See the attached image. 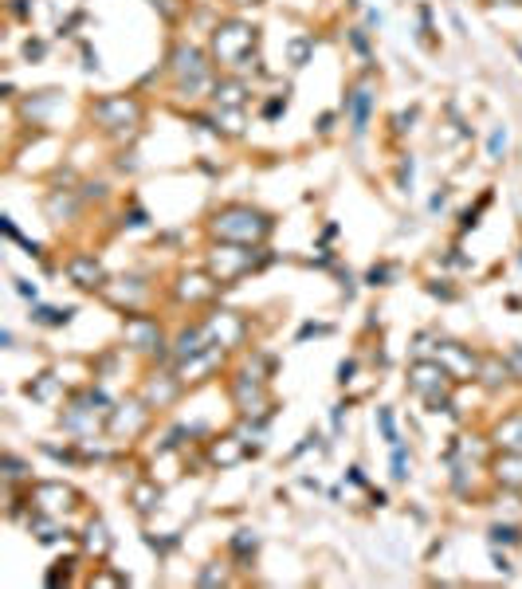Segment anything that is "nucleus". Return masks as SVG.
Wrapping results in <instances>:
<instances>
[{"instance_id":"1","label":"nucleus","mask_w":522,"mask_h":589,"mask_svg":"<svg viewBox=\"0 0 522 589\" xmlns=\"http://www.w3.org/2000/svg\"><path fill=\"white\" fill-rule=\"evenodd\" d=\"M208 232H213V240L260 248V244L275 232V221H271V213H263V208L232 201V205H221L213 216H208Z\"/></svg>"},{"instance_id":"2","label":"nucleus","mask_w":522,"mask_h":589,"mask_svg":"<svg viewBox=\"0 0 522 589\" xmlns=\"http://www.w3.org/2000/svg\"><path fill=\"white\" fill-rule=\"evenodd\" d=\"M208 55L224 71L260 68V28L248 20H221L208 36Z\"/></svg>"},{"instance_id":"3","label":"nucleus","mask_w":522,"mask_h":589,"mask_svg":"<svg viewBox=\"0 0 522 589\" xmlns=\"http://www.w3.org/2000/svg\"><path fill=\"white\" fill-rule=\"evenodd\" d=\"M141 114H146V107L134 99V94H102V99H94L91 102V118L99 122L107 134H134L138 130V122H141Z\"/></svg>"},{"instance_id":"4","label":"nucleus","mask_w":522,"mask_h":589,"mask_svg":"<svg viewBox=\"0 0 522 589\" xmlns=\"http://www.w3.org/2000/svg\"><path fill=\"white\" fill-rule=\"evenodd\" d=\"M228 397H232L236 413H240V416H255V421H268L271 405H275L271 401V389H268V377H255L252 369L228 377Z\"/></svg>"},{"instance_id":"5","label":"nucleus","mask_w":522,"mask_h":589,"mask_svg":"<svg viewBox=\"0 0 522 589\" xmlns=\"http://www.w3.org/2000/svg\"><path fill=\"white\" fill-rule=\"evenodd\" d=\"M263 260H255V252L248 248V244H224L216 240V248L208 252V271L216 275V283L221 287H228V283L244 279L248 271H255Z\"/></svg>"},{"instance_id":"6","label":"nucleus","mask_w":522,"mask_h":589,"mask_svg":"<svg viewBox=\"0 0 522 589\" xmlns=\"http://www.w3.org/2000/svg\"><path fill=\"white\" fill-rule=\"evenodd\" d=\"M208 60H213V55H205L201 47L177 44L173 55H169V71H173V79H177V91H189V94L201 91L208 83Z\"/></svg>"},{"instance_id":"7","label":"nucleus","mask_w":522,"mask_h":589,"mask_svg":"<svg viewBox=\"0 0 522 589\" xmlns=\"http://www.w3.org/2000/svg\"><path fill=\"white\" fill-rule=\"evenodd\" d=\"M122 338L134 354H165L169 346L165 335H161V322L154 315H134V311L122 315Z\"/></svg>"},{"instance_id":"8","label":"nucleus","mask_w":522,"mask_h":589,"mask_svg":"<svg viewBox=\"0 0 522 589\" xmlns=\"http://www.w3.org/2000/svg\"><path fill=\"white\" fill-rule=\"evenodd\" d=\"M432 358L448 369V377L455 385H468V382H479V354L463 342H436Z\"/></svg>"},{"instance_id":"9","label":"nucleus","mask_w":522,"mask_h":589,"mask_svg":"<svg viewBox=\"0 0 522 589\" xmlns=\"http://www.w3.org/2000/svg\"><path fill=\"white\" fill-rule=\"evenodd\" d=\"M79 491L71 488V483L63 480H40L28 488V503H32L36 511H47V515H63V511H75L79 507Z\"/></svg>"},{"instance_id":"10","label":"nucleus","mask_w":522,"mask_h":589,"mask_svg":"<svg viewBox=\"0 0 522 589\" xmlns=\"http://www.w3.org/2000/svg\"><path fill=\"white\" fill-rule=\"evenodd\" d=\"M452 377H448V369H444L436 358L429 354V358H416V362L409 366V389L416 397H432V393H452Z\"/></svg>"},{"instance_id":"11","label":"nucleus","mask_w":522,"mask_h":589,"mask_svg":"<svg viewBox=\"0 0 522 589\" xmlns=\"http://www.w3.org/2000/svg\"><path fill=\"white\" fill-rule=\"evenodd\" d=\"M205 327H208V338L224 350H240L244 338H248V330H252L248 319L236 315V311H213V315L205 319Z\"/></svg>"},{"instance_id":"12","label":"nucleus","mask_w":522,"mask_h":589,"mask_svg":"<svg viewBox=\"0 0 522 589\" xmlns=\"http://www.w3.org/2000/svg\"><path fill=\"white\" fill-rule=\"evenodd\" d=\"M63 275L75 283V287H83V291H102L107 287V271H102V263L94 260V255H87V252H75V255H68V263H63Z\"/></svg>"},{"instance_id":"13","label":"nucleus","mask_w":522,"mask_h":589,"mask_svg":"<svg viewBox=\"0 0 522 589\" xmlns=\"http://www.w3.org/2000/svg\"><path fill=\"white\" fill-rule=\"evenodd\" d=\"M510 382H518L510 358L495 354V350H483V354H479V385L487 389V393H502Z\"/></svg>"},{"instance_id":"14","label":"nucleus","mask_w":522,"mask_h":589,"mask_svg":"<svg viewBox=\"0 0 522 589\" xmlns=\"http://www.w3.org/2000/svg\"><path fill=\"white\" fill-rule=\"evenodd\" d=\"M181 389L185 382L177 377V369L173 374H154V377H146V385H141V401H146L154 413H161V408H169L181 397Z\"/></svg>"},{"instance_id":"15","label":"nucleus","mask_w":522,"mask_h":589,"mask_svg":"<svg viewBox=\"0 0 522 589\" xmlns=\"http://www.w3.org/2000/svg\"><path fill=\"white\" fill-rule=\"evenodd\" d=\"M216 291H221V283H216L213 271H181L173 287L177 303H208Z\"/></svg>"},{"instance_id":"16","label":"nucleus","mask_w":522,"mask_h":589,"mask_svg":"<svg viewBox=\"0 0 522 589\" xmlns=\"http://www.w3.org/2000/svg\"><path fill=\"white\" fill-rule=\"evenodd\" d=\"M248 94L252 87L240 79V75H221L213 83V107L216 110H244L248 107Z\"/></svg>"},{"instance_id":"17","label":"nucleus","mask_w":522,"mask_h":589,"mask_svg":"<svg viewBox=\"0 0 522 589\" xmlns=\"http://www.w3.org/2000/svg\"><path fill=\"white\" fill-rule=\"evenodd\" d=\"M346 114H349V130H354V138H362L369 130V114H373V91L365 87V83H357V87L346 91Z\"/></svg>"},{"instance_id":"18","label":"nucleus","mask_w":522,"mask_h":589,"mask_svg":"<svg viewBox=\"0 0 522 589\" xmlns=\"http://www.w3.org/2000/svg\"><path fill=\"white\" fill-rule=\"evenodd\" d=\"M244 456H248V444H244L236 432H224V436H213V440H208V464H213V468H236Z\"/></svg>"},{"instance_id":"19","label":"nucleus","mask_w":522,"mask_h":589,"mask_svg":"<svg viewBox=\"0 0 522 589\" xmlns=\"http://www.w3.org/2000/svg\"><path fill=\"white\" fill-rule=\"evenodd\" d=\"M169 346H173V350H169V354H173L177 362H185V358L205 354V350H208V346H216V342L208 338V327H205V322H193V327H185L181 335H177L173 342H169Z\"/></svg>"},{"instance_id":"20","label":"nucleus","mask_w":522,"mask_h":589,"mask_svg":"<svg viewBox=\"0 0 522 589\" xmlns=\"http://www.w3.org/2000/svg\"><path fill=\"white\" fill-rule=\"evenodd\" d=\"M102 294H107V303L110 307H118V311H134L141 299H146V283L138 279V275H130V279H114L102 287Z\"/></svg>"},{"instance_id":"21","label":"nucleus","mask_w":522,"mask_h":589,"mask_svg":"<svg viewBox=\"0 0 522 589\" xmlns=\"http://www.w3.org/2000/svg\"><path fill=\"white\" fill-rule=\"evenodd\" d=\"M91 413H94V401H91L87 389H83V393L71 397V405H68V413L60 416V424L71 432H91V429H99V421H91Z\"/></svg>"},{"instance_id":"22","label":"nucleus","mask_w":522,"mask_h":589,"mask_svg":"<svg viewBox=\"0 0 522 589\" xmlns=\"http://www.w3.org/2000/svg\"><path fill=\"white\" fill-rule=\"evenodd\" d=\"M491 472H495L499 488L522 491V452H507V448H502L495 460H491Z\"/></svg>"},{"instance_id":"23","label":"nucleus","mask_w":522,"mask_h":589,"mask_svg":"<svg viewBox=\"0 0 522 589\" xmlns=\"http://www.w3.org/2000/svg\"><path fill=\"white\" fill-rule=\"evenodd\" d=\"M491 444H495V448H507V452H522V408L507 413V416H502V421L495 424V432H491Z\"/></svg>"},{"instance_id":"24","label":"nucleus","mask_w":522,"mask_h":589,"mask_svg":"<svg viewBox=\"0 0 522 589\" xmlns=\"http://www.w3.org/2000/svg\"><path fill=\"white\" fill-rule=\"evenodd\" d=\"M24 393L32 397V401H40V405H55V401H63V377L40 374V377H32V382L24 385Z\"/></svg>"},{"instance_id":"25","label":"nucleus","mask_w":522,"mask_h":589,"mask_svg":"<svg viewBox=\"0 0 522 589\" xmlns=\"http://www.w3.org/2000/svg\"><path fill=\"white\" fill-rule=\"evenodd\" d=\"M83 546H87V554H94V558H107L110 554V546H114V538H110V527L102 519H91L87 522V530H83Z\"/></svg>"},{"instance_id":"26","label":"nucleus","mask_w":522,"mask_h":589,"mask_svg":"<svg viewBox=\"0 0 522 589\" xmlns=\"http://www.w3.org/2000/svg\"><path fill=\"white\" fill-rule=\"evenodd\" d=\"M130 503H134L138 515H149V511L161 507V488L157 480H138L134 488H130Z\"/></svg>"},{"instance_id":"27","label":"nucleus","mask_w":522,"mask_h":589,"mask_svg":"<svg viewBox=\"0 0 522 589\" xmlns=\"http://www.w3.org/2000/svg\"><path fill=\"white\" fill-rule=\"evenodd\" d=\"M75 213H79V197H75L71 189H68V193H63V189H52V197H47V216H52V221L60 224L63 216L71 221Z\"/></svg>"},{"instance_id":"28","label":"nucleus","mask_w":522,"mask_h":589,"mask_svg":"<svg viewBox=\"0 0 522 589\" xmlns=\"http://www.w3.org/2000/svg\"><path fill=\"white\" fill-rule=\"evenodd\" d=\"M228 550H232L240 562H248V558H255V550H260V535H255V530H236Z\"/></svg>"},{"instance_id":"29","label":"nucleus","mask_w":522,"mask_h":589,"mask_svg":"<svg viewBox=\"0 0 522 589\" xmlns=\"http://www.w3.org/2000/svg\"><path fill=\"white\" fill-rule=\"evenodd\" d=\"M75 319V307H32V322H44V327H68Z\"/></svg>"},{"instance_id":"30","label":"nucleus","mask_w":522,"mask_h":589,"mask_svg":"<svg viewBox=\"0 0 522 589\" xmlns=\"http://www.w3.org/2000/svg\"><path fill=\"white\" fill-rule=\"evenodd\" d=\"M55 102H60V91H36V99L24 102V114H28V118H44Z\"/></svg>"},{"instance_id":"31","label":"nucleus","mask_w":522,"mask_h":589,"mask_svg":"<svg viewBox=\"0 0 522 589\" xmlns=\"http://www.w3.org/2000/svg\"><path fill=\"white\" fill-rule=\"evenodd\" d=\"M146 4L154 8V12H157L165 24H177V20L185 16V0H146Z\"/></svg>"},{"instance_id":"32","label":"nucleus","mask_w":522,"mask_h":589,"mask_svg":"<svg viewBox=\"0 0 522 589\" xmlns=\"http://www.w3.org/2000/svg\"><path fill=\"white\" fill-rule=\"evenodd\" d=\"M228 582H232V577H228V566L224 562H208L205 569H201V574H197V585H228Z\"/></svg>"},{"instance_id":"33","label":"nucleus","mask_w":522,"mask_h":589,"mask_svg":"<svg viewBox=\"0 0 522 589\" xmlns=\"http://www.w3.org/2000/svg\"><path fill=\"white\" fill-rule=\"evenodd\" d=\"M491 543H502V546H518L522 543V530L518 527H510V522H495V527H491Z\"/></svg>"},{"instance_id":"34","label":"nucleus","mask_w":522,"mask_h":589,"mask_svg":"<svg viewBox=\"0 0 522 589\" xmlns=\"http://www.w3.org/2000/svg\"><path fill=\"white\" fill-rule=\"evenodd\" d=\"M409 472H413V456L405 452L401 444H393V480L405 483V480H409Z\"/></svg>"},{"instance_id":"35","label":"nucleus","mask_w":522,"mask_h":589,"mask_svg":"<svg viewBox=\"0 0 522 589\" xmlns=\"http://www.w3.org/2000/svg\"><path fill=\"white\" fill-rule=\"evenodd\" d=\"M310 52H315V40H310V36L291 40V68H307V55Z\"/></svg>"},{"instance_id":"36","label":"nucleus","mask_w":522,"mask_h":589,"mask_svg":"<svg viewBox=\"0 0 522 589\" xmlns=\"http://www.w3.org/2000/svg\"><path fill=\"white\" fill-rule=\"evenodd\" d=\"M130 577H122V574H110L107 566H94V574L87 577V585L94 589V585H126Z\"/></svg>"},{"instance_id":"37","label":"nucleus","mask_w":522,"mask_h":589,"mask_svg":"<svg viewBox=\"0 0 522 589\" xmlns=\"http://www.w3.org/2000/svg\"><path fill=\"white\" fill-rule=\"evenodd\" d=\"M377 429H381L389 448H393V444H401V440H397V429H393V408H377Z\"/></svg>"},{"instance_id":"38","label":"nucleus","mask_w":522,"mask_h":589,"mask_svg":"<svg viewBox=\"0 0 522 589\" xmlns=\"http://www.w3.org/2000/svg\"><path fill=\"white\" fill-rule=\"evenodd\" d=\"M71 566H75V558H68V562H55V569H47V577H44V582L47 585H71Z\"/></svg>"},{"instance_id":"39","label":"nucleus","mask_w":522,"mask_h":589,"mask_svg":"<svg viewBox=\"0 0 522 589\" xmlns=\"http://www.w3.org/2000/svg\"><path fill=\"white\" fill-rule=\"evenodd\" d=\"M279 114H287V94H275V99L263 102V110H260V118L263 122H275Z\"/></svg>"},{"instance_id":"40","label":"nucleus","mask_w":522,"mask_h":589,"mask_svg":"<svg viewBox=\"0 0 522 589\" xmlns=\"http://www.w3.org/2000/svg\"><path fill=\"white\" fill-rule=\"evenodd\" d=\"M24 476H28V464L20 460V456L8 452V456H4V480H8V483H16V480H24Z\"/></svg>"},{"instance_id":"41","label":"nucleus","mask_w":522,"mask_h":589,"mask_svg":"<svg viewBox=\"0 0 522 589\" xmlns=\"http://www.w3.org/2000/svg\"><path fill=\"white\" fill-rule=\"evenodd\" d=\"M389 279H393V268H389V263H373L369 275H365L369 287H389Z\"/></svg>"},{"instance_id":"42","label":"nucleus","mask_w":522,"mask_h":589,"mask_svg":"<svg viewBox=\"0 0 522 589\" xmlns=\"http://www.w3.org/2000/svg\"><path fill=\"white\" fill-rule=\"evenodd\" d=\"M146 546H149V550H157V554H169V550H177V546H181V538H177V535H169V538H154V535H146Z\"/></svg>"},{"instance_id":"43","label":"nucleus","mask_w":522,"mask_h":589,"mask_svg":"<svg viewBox=\"0 0 522 589\" xmlns=\"http://www.w3.org/2000/svg\"><path fill=\"white\" fill-rule=\"evenodd\" d=\"M44 55H47L44 40H24V60H44Z\"/></svg>"},{"instance_id":"44","label":"nucleus","mask_w":522,"mask_h":589,"mask_svg":"<svg viewBox=\"0 0 522 589\" xmlns=\"http://www.w3.org/2000/svg\"><path fill=\"white\" fill-rule=\"evenodd\" d=\"M354 374H357V362H354V358H349V362H341V366H338V385H349V382H354Z\"/></svg>"},{"instance_id":"45","label":"nucleus","mask_w":522,"mask_h":589,"mask_svg":"<svg viewBox=\"0 0 522 589\" xmlns=\"http://www.w3.org/2000/svg\"><path fill=\"white\" fill-rule=\"evenodd\" d=\"M349 44H354V52H362V55H369V36L362 32V28H354V32H349Z\"/></svg>"},{"instance_id":"46","label":"nucleus","mask_w":522,"mask_h":589,"mask_svg":"<svg viewBox=\"0 0 522 589\" xmlns=\"http://www.w3.org/2000/svg\"><path fill=\"white\" fill-rule=\"evenodd\" d=\"M507 358H510V366H515V374H518V382H522V342H510Z\"/></svg>"},{"instance_id":"47","label":"nucleus","mask_w":522,"mask_h":589,"mask_svg":"<svg viewBox=\"0 0 522 589\" xmlns=\"http://www.w3.org/2000/svg\"><path fill=\"white\" fill-rule=\"evenodd\" d=\"M310 335H330V327H326V322H307V327L299 330V342L310 338Z\"/></svg>"},{"instance_id":"48","label":"nucleus","mask_w":522,"mask_h":589,"mask_svg":"<svg viewBox=\"0 0 522 589\" xmlns=\"http://www.w3.org/2000/svg\"><path fill=\"white\" fill-rule=\"evenodd\" d=\"M122 221H126L130 228H146V224H149V216L141 213V208H130V216H122Z\"/></svg>"},{"instance_id":"49","label":"nucleus","mask_w":522,"mask_h":589,"mask_svg":"<svg viewBox=\"0 0 522 589\" xmlns=\"http://www.w3.org/2000/svg\"><path fill=\"white\" fill-rule=\"evenodd\" d=\"M12 283H16V294H24V299L36 303V294H40V291H36V283H28V279H12Z\"/></svg>"},{"instance_id":"50","label":"nucleus","mask_w":522,"mask_h":589,"mask_svg":"<svg viewBox=\"0 0 522 589\" xmlns=\"http://www.w3.org/2000/svg\"><path fill=\"white\" fill-rule=\"evenodd\" d=\"M502 149H507V134H502V130H495V138H491V157L499 161Z\"/></svg>"},{"instance_id":"51","label":"nucleus","mask_w":522,"mask_h":589,"mask_svg":"<svg viewBox=\"0 0 522 589\" xmlns=\"http://www.w3.org/2000/svg\"><path fill=\"white\" fill-rule=\"evenodd\" d=\"M429 294H436V299H448V303L455 299V291L452 287H440V283H429Z\"/></svg>"},{"instance_id":"52","label":"nucleus","mask_w":522,"mask_h":589,"mask_svg":"<svg viewBox=\"0 0 522 589\" xmlns=\"http://www.w3.org/2000/svg\"><path fill=\"white\" fill-rule=\"evenodd\" d=\"M346 480L354 483V488H365V476H362V468H349V472H346Z\"/></svg>"},{"instance_id":"53","label":"nucleus","mask_w":522,"mask_h":589,"mask_svg":"<svg viewBox=\"0 0 522 589\" xmlns=\"http://www.w3.org/2000/svg\"><path fill=\"white\" fill-rule=\"evenodd\" d=\"M318 130H322V134H330V130H334V114H322V118H318Z\"/></svg>"},{"instance_id":"54","label":"nucleus","mask_w":522,"mask_h":589,"mask_svg":"<svg viewBox=\"0 0 522 589\" xmlns=\"http://www.w3.org/2000/svg\"><path fill=\"white\" fill-rule=\"evenodd\" d=\"M369 503H373V507H385L389 496H385V491H369Z\"/></svg>"},{"instance_id":"55","label":"nucleus","mask_w":522,"mask_h":589,"mask_svg":"<svg viewBox=\"0 0 522 589\" xmlns=\"http://www.w3.org/2000/svg\"><path fill=\"white\" fill-rule=\"evenodd\" d=\"M12 12L24 20V16H28V0H12Z\"/></svg>"},{"instance_id":"56","label":"nucleus","mask_w":522,"mask_h":589,"mask_svg":"<svg viewBox=\"0 0 522 589\" xmlns=\"http://www.w3.org/2000/svg\"><path fill=\"white\" fill-rule=\"evenodd\" d=\"M444 201H448V189H440V193L432 197V208H444Z\"/></svg>"},{"instance_id":"57","label":"nucleus","mask_w":522,"mask_h":589,"mask_svg":"<svg viewBox=\"0 0 522 589\" xmlns=\"http://www.w3.org/2000/svg\"><path fill=\"white\" fill-rule=\"evenodd\" d=\"M228 4H236V8H255V4H263V0H228Z\"/></svg>"},{"instance_id":"58","label":"nucleus","mask_w":522,"mask_h":589,"mask_svg":"<svg viewBox=\"0 0 522 589\" xmlns=\"http://www.w3.org/2000/svg\"><path fill=\"white\" fill-rule=\"evenodd\" d=\"M87 197H107V185H87Z\"/></svg>"},{"instance_id":"59","label":"nucleus","mask_w":522,"mask_h":589,"mask_svg":"<svg viewBox=\"0 0 522 589\" xmlns=\"http://www.w3.org/2000/svg\"><path fill=\"white\" fill-rule=\"evenodd\" d=\"M349 4H357V0H349Z\"/></svg>"},{"instance_id":"60","label":"nucleus","mask_w":522,"mask_h":589,"mask_svg":"<svg viewBox=\"0 0 522 589\" xmlns=\"http://www.w3.org/2000/svg\"><path fill=\"white\" fill-rule=\"evenodd\" d=\"M518 4H522V0H518Z\"/></svg>"}]
</instances>
